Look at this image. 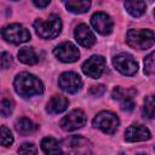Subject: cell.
<instances>
[{
	"label": "cell",
	"instance_id": "cell-8",
	"mask_svg": "<svg viewBox=\"0 0 155 155\" xmlns=\"http://www.w3.org/2000/svg\"><path fill=\"white\" fill-rule=\"evenodd\" d=\"M105 69V59L102 56H92L82 64V71L85 75L92 79H98L102 76Z\"/></svg>",
	"mask_w": 155,
	"mask_h": 155
},
{
	"label": "cell",
	"instance_id": "cell-20",
	"mask_svg": "<svg viewBox=\"0 0 155 155\" xmlns=\"http://www.w3.org/2000/svg\"><path fill=\"white\" fill-rule=\"evenodd\" d=\"M41 148L46 154H61L63 153L61 144L53 137H45L41 140Z\"/></svg>",
	"mask_w": 155,
	"mask_h": 155
},
{
	"label": "cell",
	"instance_id": "cell-3",
	"mask_svg": "<svg viewBox=\"0 0 155 155\" xmlns=\"http://www.w3.org/2000/svg\"><path fill=\"white\" fill-rule=\"evenodd\" d=\"M127 44L137 50H148L154 45V33L150 29H131L126 35Z\"/></svg>",
	"mask_w": 155,
	"mask_h": 155
},
{
	"label": "cell",
	"instance_id": "cell-11",
	"mask_svg": "<svg viewBox=\"0 0 155 155\" xmlns=\"http://www.w3.org/2000/svg\"><path fill=\"white\" fill-rule=\"evenodd\" d=\"M58 85L59 87L68 92V93H76L81 86H82V81L81 78L73 71H65L63 74H61L59 79H58Z\"/></svg>",
	"mask_w": 155,
	"mask_h": 155
},
{
	"label": "cell",
	"instance_id": "cell-22",
	"mask_svg": "<svg viewBox=\"0 0 155 155\" xmlns=\"http://www.w3.org/2000/svg\"><path fill=\"white\" fill-rule=\"evenodd\" d=\"M0 143L4 147H10L13 143L12 132L6 126H0Z\"/></svg>",
	"mask_w": 155,
	"mask_h": 155
},
{
	"label": "cell",
	"instance_id": "cell-19",
	"mask_svg": "<svg viewBox=\"0 0 155 155\" xmlns=\"http://www.w3.org/2000/svg\"><path fill=\"white\" fill-rule=\"evenodd\" d=\"M18 59L28 65H34L39 62V57L36 52L31 47H23L18 51Z\"/></svg>",
	"mask_w": 155,
	"mask_h": 155
},
{
	"label": "cell",
	"instance_id": "cell-7",
	"mask_svg": "<svg viewBox=\"0 0 155 155\" xmlns=\"http://www.w3.org/2000/svg\"><path fill=\"white\" fill-rule=\"evenodd\" d=\"M64 148L63 153H71V154H90L92 151V145L91 143L81 137V136H71L68 139L63 140V145H61Z\"/></svg>",
	"mask_w": 155,
	"mask_h": 155
},
{
	"label": "cell",
	"instance_id": "cell-4",
	"mask_svg": "<svg viewBox=\"0 0 155 155\" xmlns=\"http://www.w3.org/2000/svg\"><path fill=\"white\" fill-rule=\"evenodd\" d=\"M1 35L7 42H11V44H15V45L25 42L30 39L29 30L25 29L23 25L18 24V23L5 25L1 29Z\"/></svg>",
	"mask_w": 155,
	"mask_h": 155
},
{
	"label": "cell",
	"instance_id": "cell-29",
	"mask_svg": "<svg viewBox=\"0 0 155 155\" xmlns=\"http://www.w3.org/2000/svg\"><path fill=\"white\" fill-rule=\"evenodd\" d=\"M33 2H34V5L35 6H38V7H46L48 4H50V0H31Z\"/></svg>",
	"mask_w": 155,
	"mask_h": 155
},
{
	"label": "cell",
	"instance_id": "cell-18",
	"mask_svg": "<svg viewBox=\"0 0 155 155\" xmlns=\"http://www.w3.org/2000/svg\"><path fill=\"white\" fill-rule=\"evenodd\" d=\"M122 1L127 12L133 17H139L145 12V4L142 0H122Z\"/></svg>",
	"mask_w": 155,
	"mask_h": 155
},
{
	"label": "cell",
	"instance_id": "cell-9",
	"mask_svg": "<svg viewBox=\"0 0 155 155\" xmlns=\"http://www.w3.org/2000/svg\"><path fill=\"white\" fill-rule=\"evenodd\" d=\"M86 122V115L82 110L80 109H75L71 110L70 113H68V115H65L59 125L64 131H75L80 127H82Z\"/></svg>",
	"mask_w": 155,
	"mask_h": 155
},
{
	"label": "cell",
	"instance_id": "cell-15",
	"mask_svg": "<svg viewBox=\"0 0 155 155\" xmlns=\"http://www.w3.org/2000/svg\"><path fill=\"white\" fill-rule=\"evenodd\" d=\"M75 40L84 47H91L96 42V36L87 24H79L74 31Z\"/></svg>",
	"mask_w": 155,
	"mask_h": 155
},
{
	"label": "cell",
	"instance_id": "cell-23",
	"mask_svg": "<svg viewBox=\"0 0 155 155\" xmlns=\"http://www.w3.org/2000/svg\"><path fill=\"white\" fill-rule=\"evenodd\" d=\"M13 111V104L8 99H2L0 101V116L7 117L12 114Z\"/></svg>",
	"mask_w": 155,
	"mask_h": 155
},
{
	"label": "cell",
	"instance_id": "cell-6",
	"mask_svg": "<svg viewBox=\"0 0 155 155\" xmlns=\"http://www.w3.org/2000/svg\"><path fill=\"white\" fill-rule=\"evenodd\" d=\"M113 64L117 71L124 75H134L138 70V63L130 53H119L113 58Z\"/></svg>",
	"mask_w": 155,
	"mask_h": 155
},
{
	"label": "cell",
	"instance_id": "cell-13",
	"mask_svg": "<svg viewBox=\"0 0 155 155\" xmlns=\"http://www.w3.org/2000/svg\"><path fill=\"white\" fill-rule=\"evenodd\" d=\"M91 24H92L93 29L102 35H108L113 30V21L104 12L93 13L91 17Z\"/></svg>",
	"mask_w": 155,
	"mask_h": 155
},
{
	"label": "cell",
	"instance_id": "cell-10",
	"mask_svg": "<svg viewBox=\"0 0 155 155\" xmlns=\"http://www.w3.org/2000/svg\"><path fill=\"white\" fill-rule=\"evenodd\" d=\"M53 53H54V56H56L59 61H62V62H64V63L75 62V61L79 59V56H80L78 47H76L74 44L69 42V41L62 42L61 45H58V46L53 50Z\"/></svg>",
	"mask_w": 155,
	"mask_h": 155
},
{
	"label": "cell",
	"instance_id": "cell-28",
	"mask_svg": "<svg viewBox=\"0 0 155 155\" xmlns=\"http://www.w3.org/2000/svg\"><path fill=\"white\" fill-rule=\"evenodd\" d=\"M104 91H105V87H104L103 85H96V86H92V87H91L90 93L93 94V96L99 97V96H102V94L104 93Z\"/></svg>",
	"mask_w": 155,
	"mask_h": 155
},
{
	"label": "cell",
	"instance_id": "cell-25",
	"mask_svg": "<svg viewBox=\"0 0 155 155\" xmlns=\"http://www.w3.org/2000/svg\"><path fill=\"white\" fill-rule=\"evenodd\" d=\"M144 114L149 119H153L154 116V97L153 96H148L144 101Z\"/></svg>",
	"mask_w": 155,
	"mask_h": 155
},
{
	"label": "cell",
	"instance_id": "cell-1",
	"mask_svg": "<svg viewBox=\"0 0 155 155\" xmlns=\"http://www.w3.org/2000/svg\"><path fill=\"white\" fill-rule=\"evenodd\" d=\"M13 86H15L16 92L24 98L38 96L44 92L42 82L35 75L29 74V73H19L15 78Z\"/></svg>",
	"mask_w": 155,
	"mask_h": 155
},
{
	"label": "cell",
	"instance_id": "cell-5",
	"mask_svg": "<svg viewBox=\"0 0 155 155\" xmlns=\"http://www.w3.org/2000/svg\"><path fill=\"white\" fill-rule=\"evenodd\" d=\"M93 126L96 128H99L102 132L113 134L117 130L119 126V119L117 116L111 111H101L98 113L93 119Z\"/></svg>",
	"mask_w": 155,
	"mask_h": 155
},
{
	"label": "cell",
	"instance_id": "cell-2",
	"mask_svg": "<svg viewBox=\"0 0 155 155\" xmlns=\"http://www.w3.org/2000/svg\"><path fill=\"white\" fill-rule=\"evenodd\" d=\"M36 34L42 39H53L62 30V22L57 15H51L47 19H36L34 22Z\"/></svg>",
	"mask_w": 155,
	"mask_h": 155
},
{
	"label": "cell",
	"instance_id": "cell-21",
	"mask_svg": "<svg viewBox=\"0 0 155 155\" xmlns=\"http://www.w3.org/2000/svg\"><path fill=\"white\" fill-rule=\"evenodd\" d=\"M34 128H35V127H34L33 122H31L28 117H21V119H18V120L16 121V130H17L18 132L23 133V134H27V133L33 132Z\"/></svg>",
	"mask_w": 155,
	"mask_h": 155
},
{
	"label": "cell",
	"instance_id": "cell-24",
	"mask_svg": "<svg viewBox=\"0 0 155 155\" xmlns=\"http://www.w3.org/2000/svg\"><path fill=\"white\" fill-rule=\"evenodd\" d=\"M154 70V52H150L144 59V73L148 75H153Z\"/></svg>",
	"mask_w": 155,
	"mask_h": 155
},
{
	"label": "cell",
	"instance_id": "cell-12",
	"mask_svg": "<svg viewBox=\"0 0 155 155\" xmlns=\"http://www.w3.org/2000/svg\"><path fill=\"white\" fill-rule=\"evenodd\" d=\"M136 91L133 88H122V87H115L113 90V98L120 101V107L122 110L131 111L134 108L133 96Z\"/></svg>",
	"mask_w": 155,
	"mask_h": 155
},
{
	"label": "cell",
	"instance_id": "cell-14",
	"mask_svg": "<svg viewBox=\"0 0 155 155\" xmlns=\"http://www.w3.org/2000/svg\"><path fill=\"white\" fill-rule=\"evenodd\" d=\"M150 131L143 125H131L125 131V139L127 142H143L150 139Z\"/></svg>",
	"mask_w": 155,
	"mask_h": 155
},
{
	"label": "cell",
	"instance_id": "cell-16",
	"mask_svg": "<svg viewBox=\"0 0 155 155\" xmlns=\"http://www.w3.org/2000/svg\"><path fill=\"white\" fill-rule=\"evenodd\" d=\"M68 104H69V102H68V99L65 97L56 94V96L51 97V99L48 101L46 110L50 114H59V113L64 111L68 108Z\"/></svg>",
	"mask_w": 155,
	"mask_h": 155
},
{
	"label": "cell",
	"instance_id": "cell-26",
	"mask_svg": "<svg viewBox=\"0 0 155 155\" xmlns=\"http://www.w3.org/2000/svg\"><path fill=\"white\" fill-rule=\"evenodd\" d=\"M12 64V57L7 52H0V68L6 69Z\"/></svg>",
	"mask_w": 155,
	"mask_h": 155
},
{
	"label": "cell",
	"instance_id": "cell-17",
	"mask_svg": "<svg viewBox=\"0 0 155 155\" xmlns=\"http://www.w3.org/2000/svg\"><path fill=\"white\" fill-rule=\"evenodd\" d=\"M68 11L73 13H84L91 6V0H63Z\"/></svg>",
	"mask_w": 155,
	"mask_h": 155
},
{
	"label": "cell",
	"instance_id": "cell-27",
	"mask_svg": "<svg viewBox=\"0 0 155 155\" xmlns=\"http://www.w3.org/2000/svg\"><path fill=\"white\" fill-rule=\"evenodd\" d=\"M36 148L34 144L31 143H23L19 149H18V153L19 154H36Z\"/></svg>",
	"mask_w": 155,
	"mask_h": 155
}]
</instances>
